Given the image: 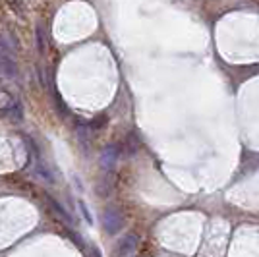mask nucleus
I'll list each match as a JSON object with an SVG mask.
<instances>
[{
	"label": "nucleus",
	"mask_w": 259,
	"mask_h": 257,
	"mask_svg": "<svg viewBox=\"0 0 259 257\" xmlns=\"http://www.w3.org/2000/svg\"><path fill=\"white\" fill-rule=\"evenodd\" d=\"M0 74L14 77L18 74L16 60H14V47L4 37H0Z\"/></svg>",
	"instance_id": "f257e3e1"
},
{
	"label": "nucleus",
	"mask_w": 259,
	"mask_h": 257,
	"mask_svg": "<svg viewBox=\"0 0 259 257\" xmlns=\"http://www.w3.org/2000/svg\"><path fill=\"white\" fill-rule=\"evenodd\" d=\"M77 205H79V209H81V215L85 217L87 225H93V217H91V213H89V209H87V205L83 203V201H77Z\"/></svg>",
	"instance_id": "39448f33"
},
{
	"label": "nucleus",
	"mask_w": 259,
	"mask_h": 257,
	"mask_svg": "<svg viewBox=\"0 0 259 257\" xmlns=\"http://www.w3.org/2000/svg\"><path fill=\"white\" fill-rule=\"evenodd\" d=\"M136 242H138V236L136 234H130L126 240H122L116 247V251H114V255L116 257H128L134 249H136Z\"/></svg>",
	"instance_id": "20e7f679"
},
{
	"label": "nucleus",
	"mask_w": 259,
	"mask_h": 257,
	"mask_svg": "<svg viewBox=\"0 0 259 257\" xmlns=\"http://www.w3.org/2000/svg\"><path fill=\"white\" fill-rule=\"evenodd\" d=\"M37 33H39V51L43 53V51H45V43H43V29L39 27V29H37Z\"/></svg>",
	"instance_id": "423d86ee"
},
{
	"label": "nucleus",
	"mask_w": 259,
	"mask_h": 257,
	"mask_svg": "<svg viewBox=\"0 0 259 257\" xmlns=\"http://www.w3.org/2000/svg\"><path fill=\"white\" fill-rule=\"evenodd\" d=\"M103 225H105V230L108 234H114L122 228V219H120V215L116 211H107L103 215Z\"/></svg>",
	"instance_id": "7ed1b4c3"
},
{
	"label": "nucleus",
	"mask_w": 259,
	"mask_h": 257,
	"mask_svg": "<svg viewBox=\"0 0 259 257\" xmlns=\"http://www.w3.org/2000/svg\"><path fill=\"white\" fill-rule=\"evenodd\" d=\"M118 157H120V149L116 147V145H108V147H105L103 153H101V159H99L101 168H103V170H112V168L116 166Z\"/></svg>",
	"instance_id": "f03ea898"
}]
</instances>
